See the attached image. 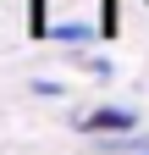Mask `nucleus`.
I'll return each instance as SVG.
<instances>
[{
	"instance_id": "nucleus-1",
	"label": "nucleus",
	"mask_w": 149,
	"mask_h": 155,
	"mask_svg": "<svg viewBox=\"0 0 149 155\" xmlns=\"http://www.w3.org/2000/svg\"><path fill=\"white\" fill-rule=\"evenodd\" d=\"M72 127L88 133V139H122V133H138V111L133 105H94V111L72 116Z\"/></svg>"
},
{
	"instance_id": "nucleus-2",
	"label": "nucleus",
	"mask_w": 149,
	"mask_h": 155,
	"mask_svg": "<svg viewBox=\"0 0 149 155\" xmlns=\"http://www.w3.org/2000/svg\"><path fill=\"white\" fill-rule=\"evenodd\" d=\"M44 39H55L66 50H83V45L100 39V22H55V28H44Z\"/></svg>"
},
{
	"instance_id": "nucleus-3",
	"label": "nucleus",
	"mask_w": 149,
	"mask_h": 155,
	"mask_svg": "<svg viewBox=\"0 0 149 155\" xmlns=\"http://www.w3.org/2000/svg\"><path fill=\"white\" fill-rule=\"evenodd\" d=\"M105 6H110V0H105Z\"/></svg>"
}]
</instances>
